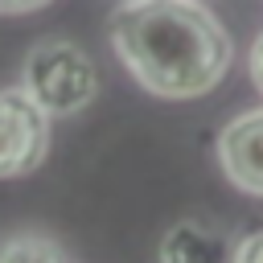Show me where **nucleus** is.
I'll use <instances>...</instances> for the list:
<instances>
[{"label": "nucleus", "instance_id": "5", "mask_svg": "<svg viewBox=\"0 0 263 263\" xmlns=\"http://www.w3.org/2000/svg\"><path fill=\"white\" fill-rule=\"evenodd\" d=\"M234 247L222 230L205 226V222H177L164 230L160 238V263H234Z\"/></svg>", "mask_w": 263, "mask_h": 263}, {"label": "nucleus", "instance_id": "1", "mask_svg": "<svg viewBox=\"0 0 263 263\" xmlns=\"http://www.w3.org/2000/svg\"><path fill=\"white\" fill-rule=\"evenodd\" d=\"M111 49L156 99H201L230 70V33L201 0H123Z\"/></svg>", "mask_w": 263, "mask_h": 263}, {"label": "nucleus", "instance_id": "7", "mask_svg": "<svg viewBox=\"0 0 263 263\" xmlns=\"http://www.w3.org/2000/svg\"><path fill=\"white\" fill-rule=\"evenodd\" d=\"M234 263H263V230L247 234V238L234 247Z\"/></svg>", "mask_w": 263, "mask_h": 263}, {"label": "nucleus", "instance_id": "8", "mask_svg": "<svg viewBox=\"0 0 263 263\" xmlns=\"http://www.w3.org/2000/svg\"><path fill=\"white\" fill-rule=\"evenodd\" d=\"M247 70H251L255 90L263 95V33H259V37H255V45H251V62H247Z\"/></svg>", "mask_w": 263, "mask_h": 263}, {"label": "nucleus", "instance_id": "9", "mask_svg": "<svg viewBox=\"0 0 263 263\" xmlns=\"http://www.w3.org/2000/svg\"><path fill=\"white\" fill-rule=\"evenodd\" d=\"M49 0H0V12L4 16H16V12H37V8H45Z\"/></svg>", "mask_w": 263, "mask_h": 263}, {"label": "nucleus", "instance_id": "3", "mask_svg": "<svg viewBox=\"0 0 263 263\" xmlns=\"http://www.w3.org/2000/svg\"><path fill=\"white\" fill-rule=\"evenodd\" d=\"M49 156V115L25 86L0 90V181L33 173Z\"/></svg>", "mask_w": 263, "mask_h": 263}, {"label": "nucleus", "instance_id": "4", "mask_svg": "<svg viewBox=\"0 0 263 263\" xmlns=\"http://www.w3.org/2000/svg\"><path fill=\"white\" fill-rule=\"evenodd\" d=\"M222 173L251 197H263V107L234 115L218 136Z\"/></svg>", "mask_w": 263, "mask_h": 263}, {"label": "nucleus", "instance_id": "2", "mask_svg": "<svg viewBox=\"0 0 263 263\" xmlns=\"http://www.w3.org/2000/svg\"><path fill=\"white\" fill-rule=\"evenodd\" d=\"M21 86L49 119H66L86 103H95L99 70L74 41H37L25 53Z\"/></svg>", "mask_w": 263, "mask_h": 263}, {"label": "nucleus", "instance_id": "6", "mask_svg": "<svg viewBox=\"0 0 263 263\" xmlns=\"http://www.w3.org/2000/svg\"><path fill=\"white\" fill-rule=\"evenodd\" d=\"M0 263H66V255L45 234H16L0 242Z\"/></svg>", "mask_w": 263, "mask_h": 263}]
</instances>
